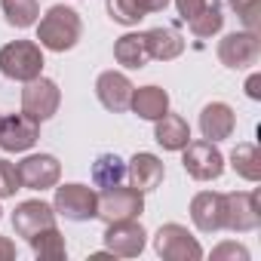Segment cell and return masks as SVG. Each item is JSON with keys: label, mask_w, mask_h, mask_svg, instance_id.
I'll list each match as a JSON object with an SVG mask.
<instances>
[{"label": "cell", "mask_w": 261, "mask_h": 261, "mask_svg": "<svg viewBox=\"0 0 261 261\" xmlns=\"http://www.w3.org/2000/svg\"><path fill=\"white\" fill-rule=\"evenodd\" d=\"M83 34V22H80V13H74L71 7H49L46 16L40 19L37 25V40L43 49H53V53H65V49H74L77 40Z\"/></svg>", "instance_id": "obj_1"}, {"label": "cell", "mask_w": 261, "mask_h": 261, "mask_svg": "<svg viewBox=\"0 0 261 261\" xmlns=\"http://www.w3.org/2000/svg\"><path fill=\"white\" fill-rule=\"evenodd\" d=\"M43 65L46 62H43L40 43H34V40H13L0 49V74L10 80L28 83L43 74Z\"/></svg>", "instance_id": "obj_2"}, {"label": "cell", "mask_w": 261, "mask_h": 261, "mask_svg": "<svg viewBox=\"0 0 261 261\" xmlns=\"http://www.w3.org/2000/svg\"><path fill=\"white\" fill-rule=\"evenodd\" d=\"M145 212V194L136 191V188H123V185H114V188H105L98 194V215L105 224L111 221H126V218H139Z\"/></svg>", "instance_id": "obj_3"}, {"label": "cell", "mask_w": 261, "mask_h": 261, "mask_svg": "<svg viewBox=\"0 0 261 261\" xmlns=\"http://www.w3.org/2000/svg\"><path fill=\"white\" fill-rule=\"evenodd\" d=\"M59 105H62V92H59L56 80L40 74V77L25 83V89H22V114H28L31 120L43 123V120L56 117Z\"/></svg>", "instance_id": "obj_4"}, {"label": "cell", "mask_w": 261, "mask_h": 261, "mask_svg": "<svg viewBox=\"0 0 261 261\" xmlns=\"http://www.w3.org/2000/svg\"><path fill=\"white\" fill-rule=\"evenodd\" d=\"M53 209L68 221H92L98 215V194L86 185H62L56 188Z\"/></svg>", "instance_id": "obj_5"}, {"label": "cell", "mask_w": 261, "mask_h": 261, "mask_svg": "<svg viewBox=\"0 0 261 261\" xmlns=\"http://www.w3.org/2000/svg\"><path fill=\"white\" fill-rule=\"evenodd\" d=\"M181 151H185L181 163H185V172L191 178H197V181H215V178H221L224 157L215 148V142H206V139L203 142H188Z\"/></svg>", "instance_id": "obj_6"}, {"label": "cell", "mask_w": 261, "mask_h": 261, "mask_svg": "<svg viewBox=\"0 0 261 261\" xmlns=\"http://www.w3.org/2000/svg\"><path fill=\"white\" fill-rule=\"evenodd\" d=\"M154 249L160 258L166 261H200L203 258V249L200 243L191 237L188 227L181 224H163L157 233H154Z\"/></svg>", "instance_id": "obj_7"}, {"label": "cell", "mask_w": 261, "mask_h": 261, "mask_svg": "<svg viewBox=\"0 0 261 261\" xmlns=\"http://www.w3.org/2000/svg\"><path fill=\"white\" fill-rule=\"evenodd\" d=\"M261 56V40L258 31H233L218 43V62L230 71H243L255 65Z\"/></svg>", "instance_id": "obj_8"}, {"label": "cell", "mask_w": 261, "mask_h": 261, "mask_svg": "<svg viewBox=\"0 0 261 261\" xmlns=\"http://www.w3.org/2000/svg\"><path fill=\"white\" fill-rule=\"evenodd\" d=\"M261 224L258 194L255 191H233L224 194V227L233 233H249Z\"/></svg>", "instance_id": "obj_9"}, {"label": "cell", "mask_w": 261, "mask_h": 261, "mask_svg": "<svg viewBox=\"0 0 261 261\" xmlns=\"http://www.w3.org/2000/svg\"><path fill=\"white\" fill-rule=\"evenodd\" d=\"M37 136H40V123L31 120L28 114L0 117V148L7 154H22V151L34 148Z\"/></svg>", "instance_id": "obj_10"}, {"label": "cell", "mask_w": 261, "mask_h": 261, "mask_svg": "<svg viewBox=\"0 0 261 261\" xmlns=\"http://www.w3.org/2000/svg\"><path fill=\"white\" fill-rule=\"evenodd\" d=\"M145 227L136 218L126 221H111L105 230V252L111 255H123V258H136L145 249Z\"/></svg>", "instance_id": "obj_11"}, {"label": "cell", "mask_w": 261, "mask_h": 261, "mask_svg": "<svg viewBox=\"0 0 261 261\" xmlns=\"http://www.w3.org/2000/svg\"><path fill=\"white\" fill-rule=\"evenodd\" d=\"M16 169H19L22 188H28V191H49L59 185V175H62V166L53 154H31Z\"/></svg>", "instance_id": "obj_12"}, {"label": "cell", "mask_w": 261, "mask_h": 261, "mask_svg": "<svg viewBox=\"0 0 261 261\" xmlns=\"http://www.w3.org/2000/svg\"><path fill=\"white\" fill-rule=\"evenodd\" d=\"M133 89H136V86L129 83V77L120 74V71H105V74L95 80V95H98V101H101L108 111H114V114L129 111Z\"/></svg>", "instance_id": "obj_13"}, {"label": "cell", "mask_w": 261, "mask_h": 261, "mask_svg": "<svg viewBox=\"0 0 261 261\" xmlns=\"http://www.w3.org/2000/svg\"><path fill=\"white\" fill-rule=\"evenodd\" d=\"M191 218H194L197 230H203V233H218V230H224V194L200 191V194L191 200Z\"/></svg>", "instance_id": "obj_14"}, {"label": "cell", "mask_w": 261, "mask_h": 261, "mask_svg": "<svg viewBox=\"0 0 261 261\" xmlns=\"http://www.w3.org/2000/svg\"><path fill=\"white\" fill-rule=\"evenodd\" d=\"M53 224H56V209H53L49 203H43V200H25V203H19L16 212H13V227H16V233L25 237V240H31L37 230L53 227Z\"/></svg>", "instance_id": "obj_15"}, {"label": "cell", "mask_w": 261, "mask_h": 261, "mask_svg": "<svg viewBox=\"0 0 261 261\" xmlns=\"http://www.w3.org/2000/svg\"><path fill=\"white\" fill-rule=\"evenodd\" d=\"M233 126H237V114L230 105L224 101H209L200 111V133L206 142H224L233 136Z\"/></svg>", "instance_id": "obj_16"}, {"label": "cell", "mask_w": 261, "mask_h": 261, "mask_svg": "<svg viewBox=\"0 0 261 261\" xmlns=\"http://www.w3.org/2000/svg\"><path fill=\"white\" fill-rule=\"evenodd\" d=\"M126 175H129V181H133V188H136V191L148 194V191H157V188L163 185L166 166H163V160H160V157H154V154L142 151V154H136L133 160L126 163Z\"/></svg>", "instance_id": "obj_17"}, {"label": "cell", "mask_w": 261, "mask_h": 261, "mask_svg": "<svg viewBox=\"0 0 261 261\" xmlns=\"http://www.w3.org/2000/svg\"><path fill=\"white\" fill-rule=\"evenodd\" d=\"M157 126H154V139H157V145H163L166 151H181L188 142H191V126H188V120L185 117H178V114H163L160 120H154Z\"/></svg>", "instance_id": "obj_18"}, {"label": "cell", "mask_w": 261, "mask_h": 261, "mask_svg": "<svg viewBox=\"0 0 261 261\" xmlns=\"http://www.w3.org/2000/svg\"><path fill=\"white\" fill-rule=\"evenodd\" d=\"M145 43H148L151 59L157 62H172L185 53V40L175 28H151L145 31Z\"/></svg>", "instance_id": "obj_19"}, {"label": "cell", "mask_w": 261, "mask_h": 261, "mask_svg": "<svg viewBox=\"0 0 261 261\" xmlns=\"http://www.w3.org/2000/svg\"><path fill=\"white\" fill-rule=\"evenodd\" d=\"M142 120H160L166 111H169V92L160 89V86H142V89H133V101H129Z\"/></svg>", "instance_id": "obj_20"}, {"label": "cell", "mask_w": 261, "mask_h": 261, "mask_svg": "<svg viewBox=\"0 0 261 261\" xmlns=\"http://www.w3.org/2000/svg\"><path fill=\"white\" fill-rule=\"evenodd\" d=\"M114 59H117V65H123V68H129V71L145 68V65L151 62L145 34H123V37L114 43Z\"/></svg>", "instance_id": "obj_21"}, {"label": "cell", "mask_w": 261, "mask_h": 261, "mask_svg": "<svg viewBox=\"0 0 261 261\" xmlns=\"http://www.w3.org/2000/svg\"><path fill=\"white\" fill-rule=\"evenodd\" d=\"M126 178V163L117 157V154H98L95 163H92V181L95 188H114V185H123Z\"/></svg>", "instance_id": "obj_22"}, {"label": "cell", "mask_w": 261, "mask_h": 261, "mask_svg": "<svg viewBox=\"0 0 261 261\" xmlns=\"http://www.w3.org/2000/svg\"><path fill=\"white\" fill-rule=\"evenodd\" d=\"M230 166H233V172H237L240 178L258 181V178H261V151H258L255 145L243 142V145H237V148L230 151Z\"/></svg>", "instance_id": "obj_23"}, {"label": "cell", "mask_w": 261, "mask_h": 261, "mask_svg": "<svg viewBox=\"0 0 261 261\" xmlns=\"http://www.w3.org/2000/svg\"><path fill=\"white\" fill-rule=\"evenodd\" d=\"M28 243H31V249H34V255H37L40 261H62V258H65V237L59 233L56 224L37 230Z\"/></svg>", "instance_id": "obj_24"}, {"label": "cell", "mask_w": 261, "mask_h": 261, "mask_svg": "<svg viewBox=\"0 0 261 261\" xmlns=\"http://www.w3.org/2000/svg\"><path fill=\"white\" fill-rule=\"evenodd\" d=\"M0 7H4V16L13 28H31L40 19L37 0H0Z\"/></svg>", "instance_id": "obj_25"}, {"label": "cell", "mask_w": 261, "mask_h": 261, "mask_svg": "<svg viewBox=\"0 0 261 261\" xmlns=\"http://www.w3.org/2000/svg\"><path fill=\"white\" fill-rule=\"evenodd\" d=\"M188 25H191V34H194V37H212V34H218V31H221V25H224L221 4H218V0L206 4V7L200 10V16H194Z\"/></svg>", "instance_id": "obj_26"}, {"label": "cell", "mask_w": 261, "mask_h": 261, "mask_svg": "<svg viewBox=\"0 0 261 261\" xmlns=\"http://www.w3.org/2000/svg\"><path fill=\"white\" fill-rule=\"evenodd\" d=\"M108 13L117 25H139L148 16L142 0H108Z\"/></svg>", "instance_id": "obj_27"}, {"label": "cell", "mask_w": 261, "mask_h": 261, "mask_svg": "<svg viewBox=\"0 0 261 261\" xmlns=\"http://www.w3.org/2000/svg\"><path fill=\"white\" fill-rule=\"evenodd\" d=\"M230 10L240 16V22L246 25V31H258L261 22V0H227Z\"/></svg>", "instance_id": "obj_28"}, {"label": "cell", "mask_w": 261, "mask_h": 261, "mask_svg": "<svg viewBox=\"0 0 261 261\" xmlns=\"http://www.w3.org/2000/svg\"><path fill=\"white\" fill-rule=\"evenodd\" d=\"M19 188H22V181H19V169H16L10 160L0 157V200H4V197H13Z\"/></svg>", "instance_id": "obj_29"}, {"label": "cell", "mask_w": 261, "mask_h": 261, "mask_svg": "<svg viewBox=\"0 0 261 261\" xmlns=\"http://www.w3.org/2000/svg\"><path fill=\"white\" fill-rule=\"evenodd\" d=\"M212 258L221 261V258H240V261H249V249L246 246H237V243H221L218 249H212Z\"/></svg>", "instance_id": "obj_30"}, {"label": "cell", "mask_w": 261, "mask_h": 261, "mask_svg": "<svg viewBox=\"0 0 261 261\" xmlns=\"http://www.w3.org/2000/svg\"><path fill=\"white\" fill-rule=\"evenodd\" d=\"M209 4V0H175V7H178V16L185 22H191L194 16H200V10Z\"/></svg>", "instance_id": "obj_31"}, {"label": "cell", "mask_w": 261, "mask_h": 261, "mask_svg": "<svg viewBox=\"0 0 261 261\" xmlns=\"http://www.w3.org/2000/svg\"><path fill=\"white\" fill-rule=\"evenodd\" d=\"M13 258H16V243L0 237V261H13Z\"/></svg>", "instance_id": "obj_32"}, {"label": "cell", "mask_w": 261, "mask_h": 261, "mask_svg": "<svg viewBox=\"0 0 261 261\" xmlns=\"http://www.w3.org/2000/svg\"><path fill=\"white\" fill-rule=\"evenodd\" d=\"M258 86H261V77L252 74V77L246 80V95H249V98H261V89H258Z\"/></svg>", "instance_id": "obj_33"}, {"label": "cell", "mask_w": 261, "mask_h": 261, "mask_svg": "<svg viewBox=\"0 0 261 261\" xmlns=\"http://www.w3.org/2000/svg\"><path fill=\"white\" fill-rule=\"evenodd\" d=\"M142 7H145V13H163L169 7V0H142Z\"/></svg>", "instance_id": "obj_34"}, {"label": "cell", "mask_w": 261, "mask_h": 261, "mask_svg": "<svg viewBox=\"0 0 261 261\" xmlns=\"http://www.w3.org/2000/svg\"><path fill=\"white\" fill-rule=\"evenodd\" d=\"M0 212H4V209H0Z\"/></svg>", "instance_id": "obj_35"}]
</instances>
